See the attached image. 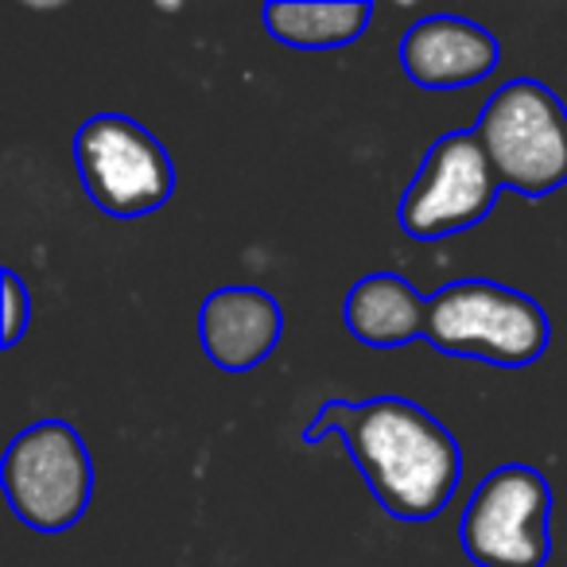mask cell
I'll return each instance as SVG.
<instances>
[{
  "label": "cell",
  "instance_id": "cell-3",
  "mask_svg": "<svg viewBox=\"0 0 567 567\" xmlns=\"http://www.w3.org/2000/svg\"><path fill=\"white\" fill-rule=\"evenodd\" d=\"M505 190L548 198L567 183V105L540 79H509L474 121Z\"/></svg>",
  "mask_w": 567,
  "mask_h": 567
},
{
  "label": "cell",
  "instance_id": "cell-10",
  "mask_svg": "<svg viewBox=\"0 0 567 567\" xmlns=\"http://www.w3.org/2000/svg\"><path fill=\"white\" fill-rule=\"evenodd\" d=\"M342 323L370 350L409 347L427 331V296H420L401 272H370L347 292Z\"/></svg>",
  "mask_w": 567,
  "mask_h": 567
},
{
  "label": "cell",
  "instance_id": "cell-1",
  "mask_svg": "<svg viewBox=\"0 0 567 567\" xmlns=\"http://www.w3.org/2000/svg\"><path fill=\"white\" fill-rule=\"evenodd\" d=\"M339 440L370 494L393 520H432L451 505L463 478V451L424 404L409 396L327 401L303 427V447Z\"/></svg>",
  "mask_w": 567,
  "mask_h": 567
},
{
  "label": "cell",
  "instance_id": "cell-7",
  "mask_svg": "<svg viewBox=\"0 0 567 567\" xmlns=\"http://www.w3.org/2000/svg\"><path fill=\"white\" fill-rule=\"evenodd\" d=\"M494 164L474 128L443 133L424 152V164L396 203V226L412 241H440L489 218L502 195Z\"/></svg>",
  "mask_w": 567,
  "mask_h": 567
},
{
  "label": "cell",
  "instance_id": "cell-11",
  "mask_svg": "<svg viewBox=\"0 0 567 567\" xmlns=\"http://www.w3.org/2000/svg\"><path fill=\"white\" fill-rule=\"evenodd\" d=\"M265 32L296 51H339L365 35L373 20L370 0H334V4H292L272 0L260 12Z\"/></svg>",
  "mask_w": 567,
  "mask_h": 567
},
{
  "label": "cell",
  "instance_id": "cell-8",
  "mask_svg": "<svg viewBox=\"0 0 567 567\" xmlns=\"http://www.w3.org/2000/svg\"><path fill=\"white\" fill-rule=\"evenodd\" d=\"M401 71L420 90H466L486 82L502 63V43L478 20L435 12L424 17L396 43Z\"/></svg>",
  "mask_w": 567,
  "mask_h": 567
},
{
  "label": "cell",
  "instance_id": "cell-12",
  "mask_svg": "<svg viewBox=\"0 0 567 567\" xmlns=\"http://www.w3.org/2000/svg\"><path fill=\"white\" fill-rule=\"evenodd\" d=\"M0 280H4V350H17L32 319V292L24 288L17 268H4Z\"/></svg>",
  "mask_w": 567,
  "mask_h": 567
},
{
  "label": "cell",
  "instance_id": "cell-4",
  "mask_svg": "<svg viewBox=\"0 0 567 567\" xmlns=\"http://www.w3.org/2000/svg\"><path fill=\"white\" fill-rule=\"evenodd\" d=\"M0 482L12 513L35 533H66L82 520L94 497V458L71 420H35L12 435Z\"/></svg>",
  "mask_w": 567,
  "mask_h": 567
},
{
  "label": "cell",
  "instance_id": "cell-9",
  "mask_svg": "<svg viewBox=\"0 0 567 567\" xmlns=\"http://www.w3.org/2000/svg\"><path fill=\"white\" fill-rule=\"evenodd\" d=\"M284 339L280 300L252 284L214 288L198 308V342L203 354L226 373H249L272 358Z\"/></svg>",
  "mask_w": 567,
  "mask_h": 567
},
{
  "label": "cell",
  "instance_id": "cell-5",
  "mask_svg": "<svg viewBox=\"0 0 567 567\" xmlns=\"http://www.w3.org/2000/svg\"><path fill=\"white\" fill-rule=\"evenodd\" d=\"M74 167L90 203L121 221L144 218L175 195L172 152L125 113L82 121L74 133Z\"/></svg>",
  "mask_w": 567,
  "mask_h": 567
},
{
  "label": "cell",
  "instance_id": "cell-2",
  "mask_svg": "<svg viewBox=\"0 0 567 567\" xmlns=\"http://www.w3.org/2000/svg\"><path fill=\"white\" fill-rule=\"evenodd\" d=\"M432 350L447 358L525 370L540 362L551 342V323L540 300L497 280H455L427 296V331Z\"/></svg>",
  "mask_w": 567,
  "mask_h": 567
},
{
  "label": "cell",
  "instance_id": "cell-6",
  "mask_svg": "<svg viewBox=\"0 0 567 567\" xmlns=\"http://www.w3.org/2000/svg\"><path fill=\"white\" fill-rule=\"evenodd\" d=\"M548 517V478L528 463H505L474 486L458 544L474 567H544L551 559Z\"/></svg>",
  "mask_w": 567,
  "mask_h": 567
}]
</instances>
